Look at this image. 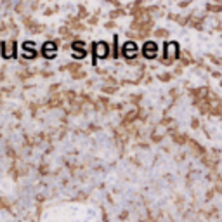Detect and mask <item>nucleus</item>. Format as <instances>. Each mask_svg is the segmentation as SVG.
Returning <instances> with one entry per match:
<instances>
[{"label": "nucleus", "instance_id": "obj_1", "mask_svg": "<svg viewBox=\"0 0 222 222\" xmlns=\"http://www.w3.org/2000/svg\"><path fill=\"white\" fill-rule=\"evenodd\" d=\"M142 56L148 59H154L158 56V45L156 42H146L144 47H142Z\"/></svg>", "mask_w": 222, "mask_h": 222}, {"label": "nucleus", "instance_id": "obj_2", "mask_svg": "<svg viewBox=\"0 0 222 222\" xmlns=\"http://www.w3.org/2000/svg\"><path fill=\"white\" fill-rule=\"evenodd\" d=\"M165 56H168L170 59H175V57H181L179 43H177V42H167V43H165Z\"/></svg>", "mask_w": 222, "mask_h": 222}, {"label": "nucleus", "instance_id": "obj_3", "mask_svg": "<svg viewBox=\"0 0 222 222\" xmlns=\"http://www.w3.org/2000/svg\"><path fill=\"white\" fill-rule=\"evenodd\" d=\"M56 51H57V42L49 40V42H45V43L42 45V54L45 56L47 59H52V57L56 56Z\"/></svg>", "mask_w": 222, "mask_h": 222}, {"label": "nucleus", "instance_id": "obj_4", "mask_svg": "<svg viewBox=\"0 0 222 222\" xmlns=\"http://www.w3.org/2000/svg\"><path fill=\"white\" fill-rule=\"evenodd\" d=\"M122 54L128 59H134L137 56V45H136V42H125L123 43V47H122Z\"/></svg>", "mask_w": 222, "mask_h": 222}, {"label": "nucleus", "instance_id": "obj_5", "mask_svg": "<svg viewBox=\"0 0 222 222\" xmlns=\"http://www.w3.org/2000/svg\"><path fill=\"white\" fill-rule=\"evenodd\" d=\"M92 49H94V56L101 57V59L108 57V54H109V47H108V43H104V42H96Z\"/></svg>", "mask_w": 222, "mask_h": 222}, {"label": "nucleus", "instance_id": "obj_6", "mask_svg": "<svg viewBox=\"0 0 222 222\" xmlns=\"http://www.w3.org/2000/svg\"><path fill=\"white\" fill-rule=\"evenodd\" d=\"M2 54H4L5 59L16 56V42L14 40H9V42H5L4 45H2Z\"/></svg>", "mask_w": 222, "mask_h": 222}, {"label": "nucleus", "instance_id": "obj_7", "mask_svg": "<svg viewBox=\"0 0 222 222\" xmlns=\"http://www.w3.org/2000/svg\"><path fill=\"white\" fill-rule=\"evenodd\" d=\"M189 23L196 28V30H201V23H203V17H198V16H191L189 17Z\"/></svg>", "mask_w": 222, "mask_h": 222}, {"label": "nucleus", "instance_id": "obj_8", "mask_svg": "<svg viewBox=\"0 0 222 222\" xmlns=\"http://www.w3.org/2000/svg\"><path fill=\"white\" fill-rule=\"evenodd\" d=\"M71 49H73V51H85V42H82V40H75V42H73V45H71Z\"/></svg>", "mask_w": 222, "mask_h": 222}, {"label": "nucleus", "instance_id": "obj_9", "mask_svg": "<svg viewBox=\"0 0 222 222\" xmlns=\"http://www.w3.org/2000/svg\"><path fill=\"white\" fill-rule=\"evenodd\" d=\"M173 141H175L177 144H184V142H189V139H187L186 136H182V134H175V136H173Z\"/></svg>", "mask_w": 222, "mask_h": 222}, {"label": "nucleus", "instance_id": "obj_10", "mask_svg": "<svg viewBox=\"0 0 222 222\" xmlns=\"http://www.w3.org/2000/svg\"><path fill=\"white\" fill-rule=\"evenodd\" d=\"M207 9L212 11V12H222V5H215V4H208Z\"/></svg>", "mask_w": 222, "mask_h": 222}, {"label": "nucleus", "instance_id": "obj_11", "mask_svg": "<svg viewBox=\"0 0 222 222\" xmlns=\"http://www.w3.org/2000/svg\"><path fill=\"white\" fill-rule=\"evenodd\" d=\"M154 35H156L158 38H165V37H168V31H167V30H156V31H154Z\"/></svg>", "mask_w": 222, "mask_h": 222}, {"label": "nucleus", "instance_id": "obj_12", "mask_svg": "<svg viewBox=\"0 0 222 222\" xmlns=\"http://www.w3.org/2000/svg\"><path fill=\"white\" fill-rule=\"evenodd\" d=\"M87 54H85V51H73V57L75 59H82V57H85Z\"/></svg>", "mask_w": 222, "mask_h": 222}, {"label": "nucleus", "instance_id": "obj_13", "mask_svg": "<svg viewBox=\"0 0 222 222\" xmlns=\"http://www.w3.org/2000/svg\"><path fill=\"white\" fill-rule=\"evenodd\" d=\"M37 54H35V51H25V54H23V57L25 59H33Z\"/></svg>", "mask_w": 222, "mask_h": 222}, {"label": "nucleus", "instance_id": "obj_14", "mask_svg": "<svg viewBox=\"0 0 222 222\" xmlns=\"http://www.w3.org/2000/svg\"><path fill=\"white\" fill-rule=\"evenodd\" d=\"M66 70H70L73 75H76V70H80V66L78 64H70V66H66Z\"/></svg>", "mask_w": 222, "mask_h": 222}, {"label": "nucleus", "instance_id": "obj_15", "mask_svg": "<svg viewBox=\"0 0 222 222\" xmlns=\"http://www.w3.org/2000/svg\"><path fill=\"white\" fill-rule=\"evenodd\" d=\"M23 49H25V51H33V49H35L33 42H25V43H23Z\"/></svg>", "mask_w": 222, "mask_h": 222}, {"label": "nucleus", "instance_id": "obj_16", "mask_svg": "<svg viewBox=\"0 0 222 222\" xmlns=\"http://www.w3.org/2000/svg\"><path fill=\"white\" fill-rule=\"evenodd\" d=\"M158 78H160V80H162V82H168V80H170V78H172V75H170V73H163V75H160V76H158Z\"/></svg>", "mask_w": 222, "mask_h": 222}, {"label": "nucleus", "instance_id": "obj_17", "mask_svg": "<svg viewBox=\"0 0 222 222\" xmlns=\"http://www.w3.org/2000/svg\"><path fill=\"white\" fill-rule=\"evenodd\" d=\"M122 14H123V11L118 9V11H113V12H111V17H118V16H122Z\"/></svg>", "mask_w": 222, "mask_h": 222}, {"label": "nucleus", "instance_id": "obj_18", "mask_svg": "<svg viewBox=\"0 0 222 222\" xmlns=\"http://www.w3.org/2000/svg\"><path fill=\"white\" fill-rule=\"evenodd\" d=\"M210 61L215 62V64H222V59H219V57H215V56H210Z\"/></svg>", "mask_w": 222, "mask_h": 222}, {"label": "nucleus", "instance_id": "obj_19", "mask_svg": "<svg viewBox=\"0 0 222 222\" xmlns=\"http://www.w3.org/2000/svg\"><path fill=\"white\" fill-rule=\"evenodd\" d=\"M115 90H116L115 87H104V92H108V94H113Z\"/></svg>", "mask_w": 222, "mask_h": 222}, {"label": "nucleus", "instance_id": "obj_20", "mask_svg": "<svg viewBox=\"0 0 222 222\" xmlns=\"http://www.w3.org/2000/svg\"><path fill=\"white\" fill-rule=\"evenodd\" d=\"M162 62H163V64H172V62H173V59H170V57H163V59H162Z\"/></svg>", "mask_w": 222, "mask_h": 222}, {"label": "nucleus", "instance_id": "obj_21", "mask_svg": "<svg viewBox=\"0 0 222 222\" xmlns=\"http://www.w3.org/2000/svg\"><path fill=\"white\" fill-rule=\"evenodd\" d=\"M191 123H193V128H198V127H199V122H198L196 118H194V120H193Z\"/></svg>", "mask_w": 222, "mask_h": 222}, {"label": "nucleus", "instance_id": "obj_22", "mask_svg": "<svg viewBox=\"0 0 222 222\" xmlns=\"http://www.w3.org/2000/svg\"><path fill=\"white\" fill-rule=\"evenodd\" d=\"M73 76H75V78H83V76H85V73H83V71H80V73H76V75H73Z\"/></svg>", "mask_w": 222, "mask_h": 222}, {"label": "nucleus", "instance_id": "obj_23", "mask_svg": "<svg viewBox=\"0 0 222 222\" xmlns=\"http://www.w3.org/2000/svg\"><path fill=\"white\" fill-rule=\"evenodd\" d=\"M4 30H5V25H4V23H0V31H4Z\"/></svg>", "mask_w": 222, "mask_h": 222}, {"label": "nucleus", "instance_id": "obj_24", "mask_svg": "<svg viewBox=\"0 0 222 222\" xmlns=\"http://www.w3.org/2000/svg\"><path fill=\"white\" fill-rule=\"evenodd\" d=\"M220 85H222V82H220Z\"/></svg>", "mask_w": 222, "mask_h": 222}]
</instances>
